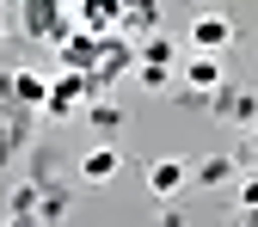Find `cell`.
<instances>
[{"mask_svg": "<svg viewBox=\"0 0 258 227\" xmlns=\"http://www.w3.org/2000/svg\"><path fill=\"white\" fill-rule=\"evenodd\" d=\"M86 92H92V80L68 68V74H61V80L49 86V99H43V117H74V111L86 105Z\"/></svg>", "mask_w": 258, "mask_h": 227, "instance_id": "6da1fadb", "label": "cell"}, {"mask_svg": "<svg viewBox=\"0 0 258 227\" xmlns=\"http://www.w3.org/2000/svg\"><path fill=\"white\" fill-rule=\"evenodd\" d=\"M228 43H234V19H221V13L190 19V49H197V55H221Z\"/></svg>", "mask_w": 258, "mask_h": 227, "instance_id": "7a4b0ae2", "label": "cell"}, {"mask_svg": "<svg viewBox=\"0 0 258 227\" xmlns=\"http://www.w3.org/2000/svg\"><path fill=\"white\" fill-rule=\"evenodd\" d=\"M184 86H190V99L221 92V61H215V55H190V61H184Z\"/></svg>", "mask_w": 258, "mask_h": 227, "instance_id": "3957f363", "label": "cell"}, {"mask_svg": "<svg viewBox=\"0 0 258 227\" xmlns=\"http://www.w3.org/2000/svg\"><path fill=\"white\" fill-rule=\"evenodd\" d=\"M61 0H25V31L31 37H61Z\"/></svg>", "mask_w": 258, "mask_h": 227, "instance_id": "277c9868", "label": "cell"}, {"mask_svg": "<svg viewBox=\"0 0 258 227\" xmlns=\"http://www.w3.org/2000/svg\"><path fill=\"white\" fill-rule=\"evenodd\" d=\"M117 166H123V154H117V147H92V154L80 160V178H86V184H111Z\"/></svg>", "mask_w": 258, "mask_h": 227, "instance_id": "5b68a950", "label": "cell"}, {"mask_svg": "<svg viewBox=\"0 0 258 227\" xmlns=\"http://www.w3.org/2000/svg\"><path fill=\"white\" fill-rule=\"evenodd\" d=\"M178 184H184V160H154L148 166V190L154 197H172Z\"/></svg>", "mask_w": 258, "mask_h": 227, "instance_id": "8992f818", "label": "cell"}, {"mask_svg": "<svg viewBox=\"0 0 258 227\" xmlns=\"http://www.w3.org/2000/svg\"><path fill=\"white\" fill-rule=\"evenodd\" d=\"M7 92H13V99H25V105H37V111H43V99H49V80H37V74H13V80H7Z\"/></svg>", "mask_w": 258, "mask_h": 227, "instance_id": "52a82bcc", "label": "cell"}, {"mask_svg": "<svg viewBox=\"0 0 258 227\" xmlns=\"http://www.w3.org/2000/svg\"><path fill=\"white\" fill-rule=\"evenodd\" d=\"M136 68H166V74H172V43H166V37H148L142 55H136Z\"/></svg>", "mask_w": 258, "mask_h": 227, "instance_id": "ba28073f", "label": "cell"}, {"mask_svg": "<svg viewBox=\"0 0 258 227\" xmlns=\"http://www.w3.org/2000/svg\"><path fill=\"white\" fill-rule=\"evenodd\" d=\"M117 13H123L129 31H148L154 25V0H117Z\"/></svg>", "mask_w": 258, "mask_h": 227, "instance_id": "9c48e42d", "label": "cell"}, {"mask_svg": "<svg viewBox=\"0 0 258 227\" xmlns=\"http://www.w3.org/2000/svg\"><path fill=\"white\" fill-rule=\"evenodd\" d=\"M197 178H203V184H228V178H234V160H221V154H215V160H203Z\"/></svg>", "mask_w": 258, "mask_h": 227, "instance_id": "30bf717a", "label": "cell"}, {"mask_svg": "<svg viewBox=\"0 0 258 227\" xmlns=\"http://www.w3.org/2000/svg\"><path fill=\"white\" fill-rule=\"evenodd\" d=\"M86 123H92V129H117V123H123V111L99 99V105H92V111H86Z\"/></svg>", "mask_w": 258, "mask_h": 227, "instance_id": "8fae6325", "label": "cell"}, {"mask_svg": "<svg viewBox=\"0 0 258 227\" xmlns=\"http://www.w3.org/2000/svg\"><path fill=\"white\" fill-rule=\"evenodd\" d=\"M240 209H258V178H246V184H240Z\"/></svg>", "mask_w": 258, "mask_h": 227, "instance_id": "7c38bea8", "label": "cell"}]
</instances>
